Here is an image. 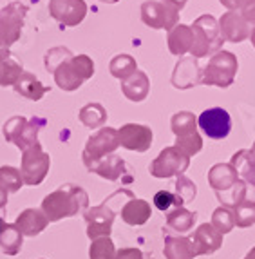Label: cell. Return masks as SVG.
<instances>
[{
  "label": "cell",
  "mask_w": 255,
  "mask_h": 259,
  "mask_svg": "<svg viewBox=\"0 0 255 259\" xmlns=\"http://www.w3.org/2000/svg\"><path fill=\"white\" fill-rule=\"evenodd\" d=\"M188 167H190V156H186L176 145H172L160 152V156L150 163L148 170L154 178H172L185 174Z\"/></svg>",
  "instance_id": "obj_9"
},
{
  "label": "cell",
  "mask_w": 255,
  "mask_h": 259,
  "mask_svg": "<svg viewBox=\"0 0 255 259\" xmlns=\"http://www.w3.org/2000/svg\"><path fill=\"white\" fill-rule=\"evenodd\" d=\"M239 180L241 178H239L237 170L230 163H217L208 172V182H210V187L216 190V194H223L230 190Z\"/></svg>",
  "instance_id": "obj_20"
},
{
  "label": "cell",
  "mask_w": 255,
  "mask_h": 259,
  "mask_svg": "<svg viewBox=\"0 0 255 259\" xmlns=\"http://www.w3.org/2000/svg\"><path fill=\"white\" fill-rule=\"evenodd\" d=\"M73 55V51H71L69 48H65V46H58V48H51L47 53H45V56H43V64H45V69L49 71V73H55V71L60 67L62 64H64L65 60H69Z\"/></svg>",
  "instance_id": "obj_33"
},
{
  "label": "cell",
  "mask_w": 255,
  "mask_h": 259,
  "mask_svg": "<svg viewBox=\"0 0 255 259\" xmlns=\"http://www.w3.org/2000/svg\"><path fill=\"white\" fill-rule=\"evenodd\" d=\"M194 221H195V212L186 210L185 207H177L170 214H167V225H169V229H172L174 232H186L188 229H192Z\"/></svg>",
  "instance_id": "obj_31"
},
{
  "label": "cell",
  "mask_w": 255,
  "mask_h": 259,
  "mask_svg": "<svg viewBox=\"0 0 255 259\" xmlns=\"http://www.w3.org/2000/svg\"><path fill=\"white\" fill-rule=\"evenodd\" d=\"M24 73L22 62L9 49H0V87H11Z\"/></svg>",
  "instance_id": "obj_22"
},
{
  "label": "cell",
  "mask_w": 255,
  "mask_h": 259,
  "mask_svg": "<svg viewBox=\"0 0 255 259\" xmlns=\"http://www.w3.org/2000/svg\"><path fill=\"white\" fill-rule=\"evenodd\" d=\"M212 223L221 234H226L235 227V216H234V210L230 207H219L214 210L212 214Z\"/></svg>",
  "instance_id": "obj_35"
},
{
  "label": "cell",
  "mask_w": 255,
  "mask_h": 259,
  "mask_svg": "<svg viewBox=\"0 0 255 259\" xmlns=\"http://www.w3.org/2000/svg\"><path fill=\"white\" fill-rule=\"evenodd\" d=\"M138 71V64H136L134 56L125 55V53H121V55L114 56L111 64H109V73L113 74L114 78L118 80H127L130 74H134Z\"/></svg>",
  "instance_id": "obj_30"
},
{
  "label": "cell",
  "mask_w": 255,
  "mask_h": 259,
  "mask_svg": "<svg viewBox=\"0 0 255 259\" xmlns=\"http://www.w3.org/2000/svg\"><path fill=\"white\" fill-rule=\"evenodd\" d=\"M176 147L192 158V156L199 154L203 149V138L199 133L192 134V136H185V138H176Z\"/></svg>",
  "instance_id": "obj_37"
},
{
  "label": "cell",
  "mask_w": 255,
  "mask_h": 259,
  "mask_svg": "<svg viewBox=\"0 0 255 259\" xmlns=\"http://www.w3.org/2000/svg\"><path fill=\"white\" fill-rule=\"evenodd\" d=\"M232 210H234L235 225L237 227L248 229V227L255 225V203H251V201H241Z\"/></svg>",
  "instance_id": "obj_36"
},
{
  "label": "cell",
  "mask_w": 255,
  "mask_h": 259,
  "mask_svg": "<svg viewBox=\"0 0 255 259\" xmlns=\"http://www.w3.org/2000/svg\"><path fill=\"white\" fill-rule=\"evenodd\" d=\"M141 20L145 26L152 27V29H165L169 33L170 29L179 24V11L174 9L172 6L165 4V2H158V0H147L143 2L141 8Z\"/></svg>",
  "instance_id": "obj_10"
},
{
  "label": "cell",
  "mask_w": 255,
  "mask_h": 259,
  "mask_svg": "<svg viewBox=\"0 0 255 259\" xmlns=\"http://www.w3.org/2000/svg\"><path fill=\"white\" fill-rule=\"evenodd\" d=\"M230 165L237 170L239 178H241L242 182L255 187V152L251 149H241V151H237L232 156Z\"/></svg>",
  "instance_id": "obj_25"
},
{
  "label": "cell",
  "mask_w": 255,
  "mask_h": 259,
  "mask_svg": "<svg viewBox=\"0 0 255 259\" xmlns=\"http://www.w3.org/2000/svg\"><path fill=\"white\" fill-rule=\"evenodd\" d=\"M170 129H172L176 138H185L192 134L199 133L197 129V116L190 111H179L176 112L170 120Z\"/></svg>",
  "instance_id": "obj_27"
},
{
  "label": "cell",
  "mask_w": 255,
  "mask_h": 259,
  "mask_svg": "<svg viewBox=\"0 0 255 259\" xmlns=\"http://www.w3.org/2000/svg\"><path fill=\"white\" fill-rule=\"evenodd\" d=\"M197 129H201L210 140H225L232 133V118L223 107H210L197 118Z\"/></svg>",
  "instance_id": "obj_11"
},
{
  "label": "cell",
  "mask_w": 255,
  "mask_h": 259,
  "mask_svg": "<svg viewBox=\"0 0 255 259\" xmlns=\"http://www.w3.org/2000/svg\"><path fill=\"white\" fill-rule=\"evenodd\" d=\"M8 190H4L2 187H0V208H4L6 203H8Z\"/></svg>",
  "instance_id": "obj_45"
},
{
  "label": "cell",
  "mask_w": 255,
  "mask_h": 259,
  "mask_svg": "<svg viewBox=\"0 0 255 259\" xmlns=\"http://www.w3.org/2000/svg\"><path fill=\"white\" fill-rule=\"evenodd\" d=\"M148 91H150V80L145 71L138 69L134 74H130L127 80L121 82V93L130 102H143L148 96Z\"/></svg>",
  "instance_id": "obj_21"
},
{
  "label": "cell",
  "mask_w": 255,
  "mask_h": 259,
  "mask_svg": "<svg viewBox=\"0 0 255 259\" xmlns=\"http://www.w3.org/2000/svg\"><path fill=\"white\" fill-rule=\"evenodd\" d=\"M129 170L130 168H129V165L125 163V160L116 154L105 156V158H101L99 161H96L94 165L89 167V172L98 174V176L105 178L109 182H123V183L132 180Z\"/></svg>",
  "instance_id": "obj_16"
},
{
  "label": "cell",
  "mask_w": 255,
  "mask_h": 259,
  "mask_svg": "<svg viewBox=\"0 0 255 259\" xmlns=\"http://www.w3.org/2000/svg\"><path fill=\"white\" fill-rule=\"evenodd\" d=\"M99 2H105V4H116L120 0H99Z\"/></svg>",
  "instance_id": "obj_49"
},
{
  "label": "cell",
  "mask_w": 255,
  "mask_h": 259,
  "mask_svg": "<svg viewBox=\"0 0 255 259\" xmlns=\"http://www.w3.org/2000/svg\"><path fill=\"white\" fill-rule=\"evenodd\" d=\"M121 218L125 223L132 225V227L147 223L148 218H150V205L145 199H129L121 208Z\"/></svg>",
  "instance_id": "obj_26"
},
{
  "label": "cell",
  "mask_w": 255,
  "mask_h": 259,
  "mask_svg": "<svg viewBox=\"0 0 255 259\" xmlns=\"http://www.w3.org/2000/svg\"><path fill=\"white\" fill-rule=\"evenodd\" d=\"M250 42H251V46L255 48V27H251V33H250Z\"/></svg>",
  "instance_id": "obj_46"
},
{
  "label": "cell",
  "mask_w": 255,
  "mask_h": 259,
  "mask_svg": "<svg viewBox=\"0 0 255 259\" xmlns=\"http://www.w3.org/2000/svg\"><path fill=\"white\" fill-rule=\"evenodd\" d=\"M239 69L237 56L230 51H217L208 60L207 67H203L201 74V85H216L221 89H226L234 83L235 74Z\"/></svg>",
  "instance_id": "obj_4"
},
{
  "label": "cell",
  "mask_w": 255,
  "mask_h": 259,
  "mask_svg": "<svg viewBox=\"0 0 255 259\" xmlns=\"http://www.w3.org/2000/svg\"><path fill=\"white\" fill-rule=\"evenodd\" d=\"M167 46H169V51L172 55L183 56L186 53L190 55L192 46H194V29H192V26L177 24L174 29L167 33Z\"/></svg>",
  "instance_id": "obj_19"
},
{
  "label": "cell",
  "mask_w": 255,
  "mask_h": 259,
  "mask_svg": "<svg viewBox=\"0 0 255 259\" xmlns=\"http://www.w3.org/2000/svg\"><path fill=\"white\" fill-rule=\"evenodd\" d=\"M251 151H253V152H255V142H253V145H251Z\"/></svg>",
  "instance_id": "obj_50"
},
{
  "label": "cell",
  "mask_w": 255,
  "mask_h": 259,
  "mask_svg": "<svg viewBox=\"0 0 255 259\" xmlns=\"http://www.w3.org/2000/svg\"><path fill=\"white\" fill-rule=\"evenodd\" d=\"M89 207V196L78 185L65 183L60 189L45 196L42 201V212L49 221H60L64 218L85 212Z\"/></svg>",
  "instance_id": "obj_1"
},
{
  "label": "cell",
  "mask_w": 255,
  "mask_h": 259,
  "mask_svg": "<svg viewBox=\"0 0 255 259\" xmlns=\"http://www.w3.org/2000/svg\"><path fill=\"white\" fill-rule=\"evenodd\" d=\"M114 216L116 214H114L113 208H109L107 199L99 207L87 208L83 212V218L87 221V236L91 239L107 238L109 234H111V230H113Z\"/></svg>",
  "instance_id": "obj_14"
},
{
  "label": "cell",
  "mask_w": 255,
  "mask_h": 259,
  "mask_svg": "<svg viewBox=\"0 0 255 259\" xmlns=\"http://www.w3.org/2000/svg\"><path fill=\"white\" fill-rule=\"evenodd\" d=\"M92 74H94V62L91 56L74 55L53 73V78L57 87L65 93H71L80 89L89 78H92Z\"/></svg>",
  "instance_id": "obj_3"
},
{
  "label": "cell",
  "mask_w": 255,
  "mask_h": 259,
  "mask_svg": "<svg viewBox=\"0 0 255 259\" xmlns=\"http://www.w3.org/2000/svg\"><path fill=\"white\" fill-rule=\"evenodd\" d=\"M24 185V178L18 168L11 167V165H4L0 167V187L8 192H18Z\"/></svg>",
  "instance_id": "obj_32"
},
{
  "label": "cell",
  "mask_w": 255,
  "mask_h": 259,
  "mask_svg": "<svg viewBox=\"0 0 255 259\" xmlns=\"http://www.w3.org/2000/svg\"><path fill=\"white\" fill-rule=\"evenodd\" d=\"M45 120L40 118H24V116H13L4 123V138L6 142L17 145L20 151L33 147L38 142V133L43 129Z\"/></svg>",
  "instance_id": "obj_5"
},
{
  "label": "cell",
  "mask_w": 255,
  "mask_h": 259,
  "mask_svg": "<svg viewBox=\"0 0 255 259\" xmlns=\"http://www.w3.org/2000/svg\"><path fill=\"white\" fill-rule=\"evenodd\" d=\"M192 29H194V46L190 55L194 58H207L221 51L225 40L221 35L219 20H216L212 15H201L195 18Z\"/></svg>",
  "instance_id": "obj_2"
},
{
  "label": "cell",
  "mask_w": 255,
  "mask_h": 259,
  "mask_svg": "<svg viewBox=\"0 0 255 259\" xmlns=\"http://www.w3.org/2000/svg\"><path fill=\"white\" fill-rule=\"evenodd\" d=\"M161 2H165V4L172 6V8H174V9H177V11H181V9L186 6V2H188V0H161Z\"/></svg>",
  "instance_id": "obj_44"
},
{
  "label": "cell",
  "mask_w": 255,
  "mask_h": 259,
  "mask_svg": "<svg viewBox=\"0 0 255 259\" xmlns=\"http://www.w3.org/2000/svg\"><path fill=\"white\" fill-rule=\"evenodd\" d=\"M26 17L27 8L22 2H11L0 9V49H8L20 40Z\"/></svg>",
  "instance_id": "obj_6"
},
{
  "label": "cell",
  "mask_w": 255,
  "mask_h": 259,
  "mask_svg": "<svg viewBox=\"0 0 255 259\" xmlns=\"http://www.w3.org/2000/svg\"><path fill=\"white\" fill-rule=\"evenodd\" d=\"M80 121H82L85 127H91V129H101L107 121V111L101 104H87L85 107L80 109L78 114Z\"/></svg>",
  "instance_id": "obj_29"
},
{
  "label": "cell",
  "mask_w": 255,
  "mask_h": 259,
  "mask_svg": "<svg viewBox=\"0 0 255 259\" xmlns=\"http://www.w3.org/2000/svg\"><path fill=\"white\" fill-rule=\"evenodd\" d=\"M154 205H156L160 210H169L170 207H183L181 199L177 198L176 194L169 192V190H160L154 194Z\"/></svg>",
  "instance_id": "obj_40"
},
{
  "label": "cell",
  "mask_w": 255,
  "mask_h": 259,
  "mask_svg": "<svg viewBox=\"0 0 255 259\" xmlns=\"http://www.w3.org/2000/svg\"><path fill=\"white\" fill-rule=\"evenodd\" d=\"M219 29L223 40L230 44H239L242 40L250 38L251 26L248 24L239 11H226L223 17L219 18Z\"/></svg>",
  "instance_id": "obj_17"
},
{
  "label": "cell",
  "mask_w": 255,
  "mask_h": 259,
  "mask_svg": "<svg viewBox=\"0 0 255 259\" xmlns=\"http://www.w3.org/2000/svg\"><path fill=\"white\" fill-rule=\"evenodd\" d=\"M91 257L92 259H114V245L109 238L94 239L91 246Z\"/></svg>",
  "instance_id": "obj_39"
},
{
  "label": "cell",
  "mask_w": 255,
  "mask_h": 259,
  "mask_svg": "<svg viewBox=\"0 0 255 259\" xmlns=\"http://www.w3.org/2000/svg\"><path fill=\"white\" fill-rule=\"evenodd\" d=\"M201 74H203V69H201L197 58H194V56L179 58V62L172 71L170 83L176 89H181V91L192 89L195 85H201Z\"/></svg>",
  "instance_id": "obj_15"
},
{
  "label": "cell",
  "mask_w": 255,
  "mask_h": 259,
  "mask_svg": "<svg viewBox=\"0 0 255 259\" xmlns=\"http://www.w3.org/2000/svg\"><path fill=\"white\" fill-rule=\"evenodd\" d=\"M15 91L22 96V98L31 100V102H38V100L43 98V95L49 91V87H45L38 78L33 73H22V76L17 80L15 83Z\"/></svg>",
  "instance_id": "obj_24"
},
{
  "label": "cell",
  "mask_w": 255,
  "mask_h": 259,
  "mask_svg": "<svg viewBox=\"0 0 255 259\" xmlns=\"http://www.w3.org/2000/svg\"><path fill=\"white\" fill-rule=\"evenodd\" d=\"M219 2L225 6L228 11H241L242 6L246 4L248 0H219Z\"/></svg>",
  "instance_id": "obj_43"
},
{
  "label": "cell",
  "mask_w": 255,
  "mask_h": 259,
  "mask_svg": "<svg viewBox=\"0 0 255 259\" xmlns=\"http://www.w3.org/2000/svg\"><path fill=\"white\" fill-rule=\"evenodd\" d=\"M165 255L167 259H192L195 255V250L190 239L169 236L165 239Z\"/></svg>",
  "instance_id": "obj_28"
},
{
  "label": "cell",
  "mask_w": 255,
  "mask_h": 259,
  "mask_svg": "<svg viewBox=\"0 0 255 259\" xmlns=\"http://www.w3.org/2000/svg\"><path fill=\"white\" fill-rule=\"evenodd\" d=\"M51 167V158L49 154L42 149L40 143L33 145V147L22 151V167L20 172L24 178V183L29 187H36L45 180Z\"/></svg>",
  "instance_id": "obj_8"
},
{
  "label": "cell",
  "mask_w": 255,
  "mask_h": 259,
  "mask_svg": "<svg viewBox=\"0 0 255 259\" xmlns=\"http://www.w3.org/2000/svg\"><path fill=\"white\" fill-rule=\"evenodd\" d=\"M221 243H223V234L210 223L201 225L197 230L194 232V250L195 255H207L216 252L217 248H221Z\"/></svg>",
  "instance_id": "obj_18"
},
{
  "label": "cell",
  "mask_w": 255,
  "mask_h": 259,
  "mask_svg": "<svg viewBox=\"0 0 255 259\" xmlns=\"http://www.w3.org/2000/svg\"><path fill=\"white\" fill-rule=\"evenodd\" d=\"M49 220L45 218V214L42 212V208H27L17 218V227L22 232V236H36L47 227Z\"/></svg>",
  "instance_id": "obj_23"
},
{
  "label": "cell",
  "mask_w": 255,
  "mask_h": 259,
  "mask_svg": "<svg viewBox=\"0 0 255 259\" xmlns=\"http://www.w3.org/2000/svg\"><path fill=\"white\" fill-rule=\"evenodd\" d=\"M6 227H8V225H6L4 218H0V234L4 232V230H6Z\"/></svg>",
  "instance_id": "obj_47"
},
{
  "label": "cell",
  "mask_w": 255,
  "mask_h": 259,
  "mask_svg": "<svg viewBox=\"0 0 255 259\" xmlns=\"http://www.w3.org/2000/svg\"><path fill=\"white\" fill-rule=\"evenodd\" d=\"M239 13L242 15V18H244L250 26L255 27V0H248L246 4L242 6V9Z\"/></svg>",
  "instance_id": "obj_41"
},
{
  "label": "cell",
  "mask_w": 255,
  "mask_h": 259,
  "mask_svg": "<svg viewBox=\"0 0 255 259\" xmlns=\"http://www.w3.org/2000/svg\"><path fill=\"white\" fill-rule=\"evenodd\" d=\"M120 147V140H118V131L113 127H101L94 134L89 136L85 143V149L82 152L83 165L87 168L99 161L101 158L109 154H114L116 149Z\"/></svg>",
  "instance_id": "obj_7"
},
{
  "label": "cell",
  "mask_w": 255,
  "mask_h": 259,
  "mask_svg": "<svg viewBox=\"0 0 255 259\" xmlns=\"http://www.w3.org/2000/svg\"><path fill=\"white\" fill-rule=\"evenodd\" d=\"M244 259H255V246H253V248H251L250 252H248V255H246V257H244Z\"/></svg>",
  "instance_id": "obj_48"
},
{
  "label": "cell",
  "mask_w": 255,
  "mask_h": 259,
  "mask_svg": "<svg viewBox=\"0 0 255 259\" xmlns=\"http://www.w3.org/2000/svg\"><path fill=\"white\" fill-rule=\"evenodd\" d=\"M120 147L134 152H147L152 147L154 133L148 125L141 123H125L118 129Z\"/></svg>",
  "instance_id": "obj_12"
},
{
  "label": "cell",
  "mask_w": 255,
  "mask_h": 259,
  "mask_svg": "<svg viewBox=\"0 0 255 259\" xmlns=\"http://www.w3.org/2000/svg\"><path fill=\"white\" fill-rule=\"evenodd\" d=\"M114 259H143V254L138 248H123V250L118 252Z\"/></svg>",
  "instance_id": "obj_42"
},
{
  "label": "cell",
  "mask_w": 255,
  "mask_h": 259,
  "mask_svg": "<svg viewBox=\"0 0 255 259\" xmlns=\"http://www.w3.org/2000/svg\"><path fill=\"white\" fill-rule=\"evenodd\" d=\"M49 13L57 22L65 27L80 26L87 17L85 0H51Z\"/></svg>",
  "instance_id": "obj_13"
},
{
  "label": "cell",
  "mask_w": 255,
  "mask_h": 259,
  "mask_svg": "<svg viewBox=\"0 0 255 259\" xmlns=\"http://www.w3.org/2000/svg\"><path fill=\"white\" fill-rule=\"evenodd\" d=\"M176 196L181 199V203H190L195 198V185L190 178H186L185 174L177 176L176 182Z\"/></svg>",
  "instance_id": "obj_38"
},
{
  "label": "cell",
  "mask_w": 255,
  "mask_h": 259,
  "mask_svg": "<svg viewBox=\"0 0 255 259\" xmlns=\"http://www.w3.org/2000/svg\"><path fill=\"white\" fill-rule=\"evenodd\" d=\"M0 245L8 254H17L22 246V232L15 225H8L4 232L0 234Z\"/></svg>",
  "instance_id": "obj_34"
}]
</instances>
